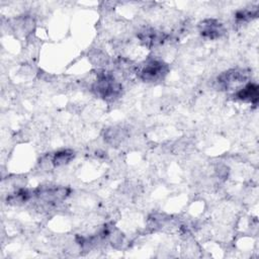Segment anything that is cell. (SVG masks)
Here are the masks:
<instances>
[{"instance_id": "6da1fadb", "label": "cell", "mask_w": 259, "mask_h": 259, "mask_svg": "<svg viewBox=\"0 0 259 259\" xmlns=\"http://www.w3.org/2000/svg\"><path fill=\"white\" fill-rule=\"evenodd\" d=\"M93 93L106 101H114L122 93V85L112 73L101 69L96 72V80L92 84Z\"/></svg>"}, {"instance_id": "7a4b0ae2", "label": "cell", "mask_w": 259, "mask_h": 259, "mask_svg": "<svg viewBox=\"0 0 259 259\" xmlns=\"http://www.w3.org/2000/svg\"><path fill=\"white\" fill-rule=\"evenodd\" d=\"M169 65L160 59H148L143 64L138 65L137 75L144 82L155 83L164 80L169 73Z\"/></svg>"}, {"instance_id": "3957f363", "label": "cell", "mask_w": 259, "mask_h": 259, "mask_svg": "<svg viewBox=\"0 0 259 259\" xmlns=\"http://www.w3.org/2000/svg\"><path fill=\"white\" fill-rule=\"evenodd\" d=\"M70 194V188L65 186H39L33 189V198L36 200L54 205L65 200Z\"/></svg>"}, {"instance_id": "277c9868", "label": "cell", "mask_w": 259, "mask_h": 259, "mask_svg": "<svg viewBox=\"0 0 259 259\" xmlns=\"http://www.w3.org/2000/svg\"><path fill=\"white\" fill-rule=\"evenodd\" d=\"M250 77L249 71L245 69H230L217 78L218 88L221 90H229L241 84H246Z\"/></svg>"}, {"instance_id": "5b68a950", "label": "cell", "mask_w": 259, "mask_h": 259, "mask_svg": "<svg viewBox=\"0 0 259 259\" xmlns=\"http://www.w3.org/2000/svg\"><path fill=\"white\" fill-rule=\"evenodd\" d=\"M138 38L142 42L143 46L146 48L152 49L155 47H158L165 42L168 38V34L164 31L152 28V27H145L141 29L138 34Z\"/></svg>"}, {"instance_id": "8992f818", "label": "cell", "mask_w": 259, "mask_h": 259, "mask_svg": "<svg viewBox=\"0 0 259 259\" xmlns=\"http://www.w3.org/2000/svg\"><path fill=\"white\" fill-rule=\"evenodd\" d=\"M198 31L200 35L207 39H217L225 34L226 28L222 22L213 18H207L199 22Z\"/></svg>"}, {"instance_id": "52a82bcc", "label": "cell", "mask_w": 259, "mask_h": 259, "mask_svg": "<svg viewBox=\"0 0 259 259\" xmlns=\"http://www.w3.org/2000/svg\"><path fill=\"white\" fill-rule=\"evenodd\" d=\"M234 97L237 100L256 105L259 99L258 85L253 82H247L244 84V86L238 88V90L234 93Z\"/></svg>"}, {"instance_id": "ba28073f", "label": "cell", "mask_w": 259, "mask_h": 259, "mask_svg": "<svg viewBox=\"0 0 259 259\" xmlns=\"http://www.w3.org/2000/svg\"><path fill=\"white\" fill-rule=\"evenodd\" d=\"M33 198V189L19 188L7 196V202L9 204L19 205L23 204Z\"/></svg>"}, {"instance_id": "9c48e42d", "label": "cell", "mask_w": 259, "mask_h": 259, "mask_svg": "<svg viewBox=\"0 0 259 259\" xmlns=\"http://www.w3.org/2000/svg\"><path fill=\"white\" fill-rule=\"evenodd\" d=\"M75 157V153L72 150L69 149H64V150H60L58 152H56L51 159V163L53 166L55 167H59V166H63L66 165L68 163H70Z\"/></svg>"}, {"instance_id": "30bf717a", "label": "cell", "mask_w": 259, "mask_h": 259, "mask_svg": "<svg viewBox=\"0 0 259 259\" xmlns=\"http://www.w3.org/2000/svg\"><path fill=\"white\" fill-rule=\"evenodd\" d=\"M126 137L125 130L121 127H110L104 133V140L110 145H118Z\"/></svg>"}, {"instance_id": "8fae6325", "label": "cell", "mask_w": 259, "mask_h": 259, "mask_svg": "<svg viewBox=\"0 0 259 259\" xmlns=\"http://www.w3.org/2000/svg\"><path fill=\"white\" fill-rule=\"evenodd\" d=\"M258 14V9H242L236 12L235 14V18L238 22L242 23V22H248L250 20H252L253 18H255Z\"/></svg>"}, {"instance_id": "7c38bea8", "label": "cell", "mask_w": 259, "mask_h": 259, "mask_svg": "<svg viewBox=\"0 0 259 259\" xmlns=\"http://www.w3.org/2000/svg\"><path fill=\"white\" fill-rule=\"evenodd\" d=\"M90 59H91L92 63H94L95 65H98V66H103L107 62V56L101 51L92 52L90 54Z\"/></svg>"}]
</instances>
